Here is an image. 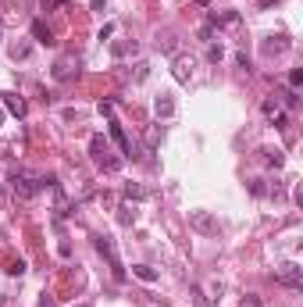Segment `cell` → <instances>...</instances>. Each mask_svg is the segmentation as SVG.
Instances as JSON below:
<instances>
[{
    "instance_id": "obj_28",
    "label": "cell",
    "mask_w": 303,
    "mask_h": 307,
    "mask_svg": "<svg viewBox=\"0 0 303 307\" xmlns=\"http://www.w3.org/2000/svg\"><path fill=\"white\" fill-rule=\"evenodd\" d=\"M160 50H164V54H171V50H175V36H168V40L160 43Z\"/></svg>"
},
{
    "instance_id": "obj_21",
    "label": "cell",
    "mask_w": 303,
    "mask_h": 307,
    "mask_svg": "<svg viewBox=\"0 0 303 307\" xmlns=\"http://www.w3.org/2000/svg\"><path fill=\"white\" fill-rule=\"evenodd\" d=\"M278 97H282V104H286V107H296V104H300V97H296V89H282Z\"/></svg>"
},
{
    "instance_id": "obj_6",
    "label": "cell",
    "mask_w": 303,
    "mask_h": 307,
    "mask_svg": "<svg viewBox=\"0 0 303 307\" xmlns=\"http://www.w3.org/2000/svg\"><path fill=\"white\" fill-rule=\"evenodd\" d=\"M107 125H111V140L122 147V157H136V147H132V140L125 136V129H122V122L114 118V114H107Z\"/></svg>"
},
{
    "instance_id": "obj_20",
    "label": "cell",
    "mask_w": 303,
    "mask_h": 307,
    "mask_svg": "<svg viewBox=\"0 0 303 307\" xmlns=\"http://www.w3.org/2000/svg\"><path fill=\"white\" fill-rule=\"evenodd\" d=\"M193 300H196V307H214V300H211V297H204V290H200V286H193Z\"/></svg>"
},
{
    "instance_id": "obj_24",
    "label": "cell",
    "mask_w": 303,
    "mask_h": 307,
    "mask_svg": "<svg viewBox=\"0 0 303 307\" xmlns=\"http://www.w3.org/2000/svg\"><path fill=\"white\" fill-rule=\"evenodd\" d=\"M271 125H275V129H289V114H282V111H278V114L271 118Z\"/></svg>"
},
{
    "instance_id": "obj_19",
    "label": "cell",
    "mask_w": 303,
    "mask_h": 307,
    "mask_svg": "<svg viewBox=\"0 0 303 307\" xmlns=\"http://www.w3.org/2000/svg\"><path fill=\"white\" fill-rule=\"evenodd\" d=\"M118 211H122V215H118V222H122V225H132V222H136V211H132L129 204H122Z\"/></svg>"
},
{
    "instance_id": "obj_12",
    "label": "cell",
    "mask_w": 303,
    "mask_h": 307,
    "mask_svg": "<svg viewBox=\"0 0 303 307\" xmlns=\"http://www.w3.org/2000/svg\"><path fill=\"white\" fill-rule=\"evenodd\" d=\"M136 50H139V43H136V40H125V43H111V54H114V57L136 54Z\"/></svg>"
},
{
    "instance_id": "obj_10",
    "label": "cell",
    "mask_w": 303,
    "mask_h": 307,
    "mask_svg": "<svg viewBox=\"0 0 303 307\" xmlns=\"http://www.w3.org/2000/svg\"><path fill=\"white\" fill-rule=\"evenodd\" d=\"M4 107H7L14 118H25V114H29V104H25L18 93H4Z\"/></svg>"
},
{
    "instance_id": "obj_7",
    "label": "cell",
    "mask_w": 303,
    "mask_h": 307,
    "mask_svg": "<svg viewBox=\"0 0 303 307\" xmlns=\"http://www.w3.org/2000/svg\"><path fill=\"white\" fill-rule=\"evenodd\" d=\"M289 47H293V43H289V36H282V32H278V36H268V40L260 43V50H264L268 57H282Z\"/></svg>"
},
{
    "instance_id": "obj_16",
    "label": "cell",
    "mask_w": 303,
    "mask_h": 307,
    "mask_svg": "<svg viewBox=\"0 0 303 307\" xmlns=\"http://www.w3.org/2000/svg\"><path fill=\"white\" fill-rule=\"evenodd\" d=\"M260 111H264V118H268V122H271V118H275V114H278V100H275V97H268V100H264V104H260Z\"/></svg>"
},
{
    "instance_id": "obj_30",
    "label": "cell",
    "mask_w": 303,
    "mask_h": 307,
    "mask_svg": "<svg viewBox=\"0 0 303 307\" xmlns=\"http://www.w3.org/2000/svg\"><path fill=\"white\" fill-rule=\"evenodd\" d=\"M89 4H93V11H104V4H107V0H89Z\"/></svg>"
},
{
    "instance_id": "obj_31",
    "label": "cell",
    "mask_w": 303,
    "mask_h": 307,
    "mask_svg": "<svg viewBox=\"0 0 303 307\" xmlns=\"http://www.w3.org/2000/svg\"><path fill=\"white\" fill-rule=\"evenodd\" d=\"M0 125H4V111H0Z\"/></svg>"
},
{
    "instance_id": "obj_32",
    "label": "cell",
    "mask_w": 303,
    "mask_h": 307,
    "mask_svg": "<svg viewBox=\"0 0 303 307\" xmlns=\"http://www.w3.org/2000/svg\"><path fill=\"white\" fill-rule=\"evenodd\" d=\"M4 304H7V300H4V297H0V307H4Z\"/></svg>"
},
{
    "instance_id": "obj_17",
    "label": "cell",
    "mask_w": 303,
    "mask_h": 307,
    "mask_svg": "<svg viewBox=\"0 0 303 307\" xmlns=\"http://www.w3.org/2000/svg\"><path fill=\"white\" fill-rule=\"evenodd\" d=\"M72 68H75V61H57V68H54V79H68V75H72Z\"/></svg>"
},
{
    "instance_id": "obj_1",
    "label": "cell",
    "mask_w": 303,
    "mask_h": 307,
    "mask_svg": "<svg viewBox=\"0 0 303 307\" xmlns=\"http://www.w3.org/2000/svg\"><path fill=\"white\" fill-rule=\"evenodd\" d=\"M89 157H93V164H100L104 171H122V164H125V157H114V154H111V143H107L100 132L89 140Z\"/></svg>"
},
{
    "instance_id": "obj_14",
    "label": "cell",
    "mask_w": 303,
    "mask_h": 307,
    "mask_svg": "<svg viewBox=\"0 0 303 307\" xmlns=\"http://www.w3.org/2000/svg\"><path fill=\"white\" fill-rule=\"evenodd\" d=\"M260 154H264V161H268L271 168H282V164H286V154L282 150H260Z\"/></svg>"
},
{
    "instance_id": "obj_8",
    "label": "cell",
    "mask_w": 303,
    "mask_h": 307,
    "mask_svg": "<svg viewBox=\"0 0 303 307\" xmlns=\"http://www.w3.org/2000/svg\"><path fill=\"white\" fill-rule=\"evenodd\" d=\"M171 75H175V82L189 86V79H193V57H175V65H171Z\"/></svg>"
},
{
    "instance_id": "obj_22",
    "label": "cell",
    "mask_w": 303,
    "mask_h": 307,
    "mask_svg": "<svg viewBox=\"0 0 303 307\" xmlns=\"http://www.w3.org/2000/svg\"><path fill=\"white\" fill-rule=\"evenodd\" d=\"M250 193H253V197H268V186H264V179H250Z\"/></svg>"
},
{
    "instance_id": "obj_4",
    "label": "cell",
    "mask_w": 303,
    "mask_h": 307,
    "mask_svg": "<svg viewBox=\"0 0 303 307\" xmlns=\"http://www.w3.org/2000/svg\"><path fill=\"white\" fill-rule=\"evenodd\" d=\"M275 282L278 286H289V290H303V268L293 264V261H286L282 268H275Z\"/></svg>"
},
{
    "instance_id": "obj_5",
    "label": "cell",
    "mask_w": 303,
    "mask_h": 307,
    "mask_svg": "<svg viewBox=\"0 0 303 307\" xmlns=\"http://www.w3.org/2000/svg\"><path fill=\"white\" fill-rule=\"evenodd\" d=\"M189 225L200 232V236H218V232H221L218 218H214L211 211H189Z\"/></svg>"
},
{
    "instance_id": "obj_29",
    "label": "cell",
    "mask_w": 303,
    "mask_h": 307,
    "mask_svg": "<svg viewBox=\"0 0 303 307\" xmlns=\"http://www.w3.org/2000/svg\"><path fill=\"white\" fill-rule=\"evenodd\" d=\"M235 65H239L243 72H250V61H246V54H235Z\"/></svg>"
},
{
    "instance_id": "obj_11",
    "label": "cell",
    "mask_w": 303,
    "mask_h": 307,
    "mask_svg": "<svg viewBox=\"0 0 303 307\" xmlns=\"http://www.w3.org/2000/svg\"><path fill=\"white\" fill-rule=\"evenodd\" d=\"M153 111H157V118H171V114H175V100H171L168 93H160L157 104H153Z\"/></svg>"
},
{
    "instance_id": "obj_15",
    "label": "cell",
    "mask_w": 303,
    "mask_h": 307,
    "mask_svg": "<svg viewBox=\"0 0 303 307\" xmlns=\"http://www.w3.org/2000/svg\"><path fill=\"white\" fill-rule=\"evenodd\" d=\"M125 200H147V189L136 186V182H129V186H125Z\"/></svg>"
},
{
    "instance_id": "obj_25",
    "label": "cell",
    "mask_w": 303,
    "mask_h": 307,
    "mask_svg": "<svg viewBox=\"0 0 303 307\" xmlns=\"http://www.w3.org/2000/svg\"><path fill=\"white\" fill-rule=\"evenodd\" d=\"M239 307H264L260 304V297H257V293H246V297H243V304Z\"/></svg>"
},
{
    "instance_id": "obj_18",
    "label": "cell",
    "mask_w": 303,
    "mask_h": 307,
    "mask_svg": "<svg viewBox=\"0 0 303 307\" xmlns=\"http://www.w3.org/2000/svg\"><path fill=\"white\" fill-rule=\"evenodd\" d=\"M221 57H225V47H221V43H211V47H207V61H214V65H218Z\"/></svg>"
},
{
    "instance_id": "obj_23",
    "label": "cell",
    "mask_w": 303,
    "mask_h": 307,
    "mask_svg": "<svg viewBox=\"0 0 303 307\" xmlns=\"http://www.w3.org/2000/svg\"><path fill=\"white\" fill-rule=\"evenodd\" d=\"M303 86V68H293L289 72V89H300Z\"/></svg>"
},
{
    "instance_id": "obj_9",
    "label": "cell",
    "mask_w": 303,
    "mask_h": 307,
    "mask_svg": "<svg viewBox=\"0 0 303 307\" xmlns=\"http://www.w3.org/2000/svg\"><path fill=\"white\" fill-rule=\"evenodd\" d=\"M32 40H36L39 47H54V43H57V40H54V32H50V25H47L43 18H36V22H32Z\"/></svg>"
},
{
    "instance_id": "obj_27",
    "label": "cell",
    "mask_w": 303,
    "mask_h": 307,
    "mask_svg": "<svg viewBox=\"0 0 303 307\" xmlns=\"http://www.w3.org/2000/svg\"><path fill=\"white\" fill-rule=\"evenodd\" d=\"M22 272H25V261H14V264L7 268V275H22Z\"/></svg>"
},
{
    "instance_id": "obj_13",
    "label": "cell",
    "mask_w": 303,
    "mask_h": 307,
    "mask_svg": "<svg viewBox=\"0 0 303 307\" xmlns=\"http://www.w3.org/2000/svg\"><path fill=\"white\" fill-rule=\"evenodd\" d=\"M132 275H136V279H143V282H157V279H160L150 264H136V268H132Z\"/></svg>"
},
{
    "instance_id": "obj_2",
    "label": "cell",
    "mask_w": 303,
    "mask_h": 307,
    "mask_svg": "<svg viewBox=\"0 0 303 307\" xmlns=\"http://www.w3.org/2000/svg\"><path fill=\"white\" fill-rule=\"evenodd\" d=\"M11 193L18 197V200H32L36 193H39V179L36 175H29V171H11Z\"/></svg>"
},
{
    "instance_id": "obj_26",
    "label": "cell",
    "mask_w": 303,
    "mask_h": 307,
    "mask_svg": "<svg viewBox=\"0 0 303 307\" xmlns=\"http://www.w3.org/2000/svg\"><path fill=\"white\" fill-rule=\"evenodd\" d=\"M11 54H14V61H25V57H29V47H25V43H22V47L14 43V50H11Z\"/></svg>"
},
{
    "instance_id": "obj_3",
    "label": "cell",
    "mask_w": 303,
    "mask_h": 307,
    "mask_svg": "<svg viewBox=\"0 0 303 307\" xmlns=\"http://www.w3.org/2000/svg\"><path fill=\"white\" fill-rule=\"evenodd\" d=\"M93 246L107 257V264H111L114 279L122 282V279H125V264H122V257H118V250H114V239H111V236H93Z\"/></svg>"
}]
</instances>
